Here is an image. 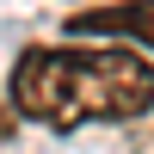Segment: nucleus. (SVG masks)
<instances>
[{"instance_id": "obj_1", "label": "nucleus", "mask_w": 154, "mask_h": 154, "mask_svg": "<svg viewBox=\"0 0 154 154\" xmlns=\"http://www.w3.org/2000/svg\"><path fill=\"white\" fill-rule=\"evenodd\" d=\"M6 111L43 130L136 123L154 111V62L130 43H31L6 74Z\"/></svg>"}, {"instance_id": "obj_2", "label": "nucleus", "mask_w": 154, "mask_h": 154, "mask_svg": "<svg viewBox=\"0 0 154 154\" xmlns=\"http://www.w3.org/2000/svg\"><path fill=\"white\" fill-rule=\"evenodd\" d=\"M68 37H99V43H136L154 49V0H111V6H80L62 19Z\"/></svg>"}, {"instance_id": "obj_3", "label": "nucleus", "mask_w": 154, "mask_h": 154, "mask_svg": "<svg viewBox=\"0 0 154 154\" xmlns=\"http://www.w3.org/2000/svg\"><path fill=\"white\" fill-rule=\"evenodd\" d=\"M0 136H12V111H0Z\"/></svg>"}]
</instances>
